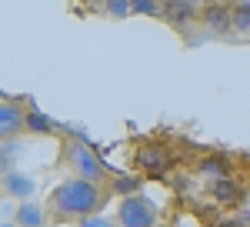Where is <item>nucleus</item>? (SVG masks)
I'll return each mask as SVG.
<instances>
[{"mask_svg":"<svg viewBox=\"0 0 250 227\" xmlns=\"http://www.w3.org/2000/svg\"><path fill=\"white\" fill-rule=\"evenodd\" d=\"M100 204H104V190L97 184L80 181V177H67L50 194V210L60 217H80L83 221V217H94Z\"/></svg>","mask_w":250,"mask_h":227,"instance_id":"nucleus-1","label":"nucleus"},{"mask_svg":"<svg viewBox=\"0 0 250 227\" xmlns=\"http://www.w3.org/2000/svg\"><path fill=\"white\" fill-rule=\"evenodd\" d=\"M67 160H70L74 177L87 181V184H97V187H100V181L107 177V167L100 164V157H94V151H90L87 144H80V140H74V144L67 147Z\"/></svg>","mask_w":250,"mask_h":227,"instance_id":"nucleus-2","label":"nucleus"},{"mask_svg":"<svg viewBox=\"0 0 250 227\" xmlns=\"http://www.w3.org/2000/svg\"><path fill=\"white\" fill-rule=\"evenodd\" d=\"M117 227H157V210L147 197H124L117 210Z\"/></svg>","mask_w":250,"mask_h":227,"instance_id":"nucleus-3","label":"nucleus"},{"mask_svg":"<svg viewBox=\"0 0 250 227\" xmlns=\"http://www.w3.org/2000/svg\"><path fill=\"white\" fill-rule=\"evenodd\" d=\"M137 167L144 174H150V177H164L170 170V154H167L164 144H144L137 151Z\"/></svg>","mask_w":250,"mask_h":227,"instance_id":"nucleus-4","label":"nucleus"},{"mask_svg":"<svg viewBox=\"0 0 250 227\" xmlns=\"http://www.w3.org/2000/svg\"><path fill=\"white\" fill-rule=\"evenodd\" d=\"M23 131V111L10 100H0V140H14L17 134Z\"/></svg>","mask_w":250,"mask_h":227,"instance_id":"nucleus-5","label":"nucleus"},{"mask_svg":"<svg viewBox=\"0 0 250 227\" xmlns=\"http://www.w3.org/2000/svg\"><path fill=\"white\" fill-rule=\"evenodd\" d=\"M34 190H37L34 177H27V174H20V170H10V174L3 177V194H7V197H17V204L30 201Z\"/></svg>","mask_w":250,"mask_h":227,"instance_id":"nucleus-6","label":"nucleus"},{"mask_svg":"<svg viewBox=\"0 0 250 227\" xmlns=\"http://www.w3.org/2000/svg\"><path fill=\"white\" fill-rule=\"evenodd\" d=\"M164 17L170 20V23H177V27H184L193 17H200V7L193 0H167L164 3Z\"/></svg>","mask_w":250,"mask_h":227,"instance_id":"nucleus-7","label":"nucleus"},{"mask_svg":"<svg viewBox=\"0 0 250 227\" xmlns=\"http://www.w3.org/2000/svg\"><path fill=\"white\" fill-rule=\"evenodd\" d=\"M14 224L17 227H47V214H43V207L37 201H23L14 210Z\"/></svg>","mask_w":250,"mask_h":227,"instance_id":"nucleus-8","label":"nucleus"},{"mask_svg":"<svg viewBox=\"0 0 250 227\" xmlns=\"http://www.w3.org/2000/svg\"><path fill=\"white\" fill-rule=\"evenodd\" d=\"M200 17L210 30H230V7H224V3H207L200 10Z\"/></svg>","mask_w":250,"mask_h":227,"instance_id":"nucleus-9","label":"nucleus"},{"mask_svg":"<svg viewBox=\"0 0 250 227\" xmlns=\"http://www.w3.org/2000/svg\"><path fill=\"white\" fill-rule=\"evenodd\" d=\"M213 197H217V201H220V204H233V201H240V194H244V190H240V184H237V181H233V177H224V181H213Z\"/></svg>","mask_w":250,"mask_h":227,"instance_id":"nucleus-10","label":"nucleus"},{"mask_svg":"<svg viewBox=\"0 0 250 227\" xmlns=\"http://www.w3.org/2000/svg\"><path fill=\"white\" fill-rule=\"evenodd\" d=\"M23 127H27V131H34V134H50V131H57V124H54L47 114H40V111H27V114H23Z\"/></svg>","mask_w":250,"mask_h":227,"instance_id":"nucleus-11","label":"nucleus"},{"mask_svg":"<svg viewBox=\"0 0 250 227\" xmlns=\"http://www.w3.org/2000/svg\"><path fill=\"white\" fill-rule=\"evenodd\" d=\"M200 170H204V174H210L213 181H224V177H230L233 167L224 160V157H204V160H200Z\"/></svg>","mask_w":250,"mask_h":227,"instance_id":"nucleus-12","label":"nucleus"},{"mask_svg":"<svg viewBox=\"0 0 250 227\" xmlns=\"http://www.w3.org/2000/svg\"><path fill=\"white\" fill-rule=\"evenodd\" d=\"M230 27L250 34V3H233L230 7Z\"/></svg>","mask_w":250,"mask_h":227,"instance_id":"nucleus-13","label":"nucleus"},{"mask_svg":"<svg viewBox=\"0 0 250 227\" xmlns=\"http://www.w3.org/2000/svg\"><path fill=\"white\" fill-rule=\"evenodd\" d=\"M14 157H17V144H14V140L0 144V174H3V177L14 170Z\"/></svg>","mask_w":250,"mask_h":227,"instance_id":"nucleus-14","label":"nucleus"},{"mask_svg":"<svg viewBox=\"0 0 250 227\" xmlns=\"http://www.w3.org/2000/svg\"><path fill=\"white\" fill-rule=\"evenodd\" d=\"M104 10H107L110 17H130V14H134V0H107Z\"/></svg>","mask_w":250,"mask_h":227,"instance_id":"nucleus-15","label":"nucleus"},{"mask_svg":"<svg viewBox=\"0 0 250 227\" xmlns=\"http://www.w3.org/2000/svg\"><path fill=\"white\" fill-rule=\"evenodd\" d=\"M134 14H147V17H164V3H157V0H134Z\"/></svg>","mask_w":250,"mask_h":227,"instance_id":"nucleus-16","label":"nucleus"},{"mask_svg":"<svg viewBox=\"0 0 250 227\" xmlns=\"http://www.w3.org/2000/svg\"><path fill=\"white\" fill-rule=\"evenodd\" d=\"M137 187H140L137 177H117L114 181V190L117 194H127V197H137Z\"/></svg>","mask_w":250,"mask_h":227,"instance_id":"nucleus-17","label":"nucleus"},{"mask_svg":"<svg viewBox=\"0 0 250 227\" xmlns=\"http://www.w3.org/2000/svg\"><path fill=\"white\" fill-rule=\"evenodd\" d=\"M80 227H117L114 221H107L104 214H94V217H83V224Z\"/></svg>","mask_w":250,"mask_h":227,"instance_id":"nucleus-18","label":"nucleus"},{"mask_svg":"<svg viewBox=\"0 0 250 227\" xmlns=\"http://www.w3.org/2000/svg\"><path fill=\"white\" fill-rule=\"evenodd\" d=\"M217 227H240V221H220Z\"/></svg>","mask_w":250,"mask_h":227,"instance_id":"nucleus-19","label":"nucleus"},{"mask_svg":"<svg viewBox=\"0 0 250 227\" xmlns=\"http://www.w3.org/2000/svg\"><path fill=\"white\" fill-rule=\"evenodd\" d=\"M0 227H17V224H0Z\"/></svg>","mask_w":250,"mask_h":227,"instance_id":"nucleus-20","label":"nucleus"}]
</instances>
